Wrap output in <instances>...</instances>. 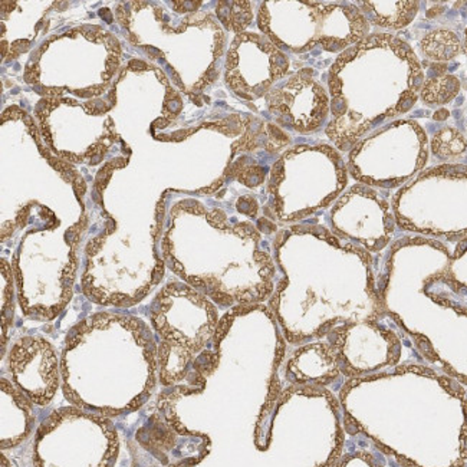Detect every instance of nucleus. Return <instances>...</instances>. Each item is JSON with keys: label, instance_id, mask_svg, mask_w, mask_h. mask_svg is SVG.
Masks as SVG:
<instances>
[{"label": "nucleus", "instance_id": "39448f33", "mask_svg": "<svg viewBox=\"0 0 467 467\" xmlns=\"http://www.w3.org/2000/svg\"><path fill=\"white\" fill-rule=\"evenodd\" d=\"M464 149H466V142L463 141V139L457 132H439V136L434 139L433 150L437 156H457V154H462Z\"/></svg>", "mask_w": 467, "mask_h": 467}, {"label": "nucleus", "instance_id": "20e7f679", "mask_svg": "<svg viewBox=\"0 0 467 467\" xmlns=\"http://www.w3.org/2000/svg\"><path fill=\"white\" fill-rule=\"evenodd\" d=\"M459 91V81L451 75L431 78L423 87V101L427 104H446Z\"/></svg>", "mask_w": 467, "mask_h": 467}, {"label": "nucleus", "instance_id": "f03ea898", "mask_svg": "<svg viewBox=\"0 0 467 467\" xmlns=\"http://www.w3.org/2000/svg\"><path fill=\"white\" fill-rule=\"evenodd\" d=\"M364 15L371 24L384 27H403L413 21L419 5L416 2H397V4H361Z\"/></svg>", "mask_w": 467, "mask_h": 467}, {"label": "nucleus", "instance_id": "f257e3e1", "mask_svg": "<svg viewBox=\"0 0 467 467\" xmlns=\"http://www.w3.org/2000/svg\"><path fill=\"white\" fill-rule=\"evenodd\" d=\"M17 386L31 394L35 403L47 404L58 389V366L54 349L42 339L17 342L9 356Z\"/></svg>", "mask_w": 467, "mask_h": 467}, {"label": "nucleus", "instance_id": "7ed1b4c3", "mask_svg": "<svg viewBox=\"0 0 467 467\" xmlns=\"http://www.w3.org/2000/svg\"><path fill=\"white\" fill-rule=\"evenodd\" d=\"M461 41L451 31H434L421 41V49L434 61H449L461 52Z\"/></svg>", "mask_w": 467, "mask_h": 467}, {"label": "nucleus", "instance_id": "423d86ee", "mask_svg": "<svg viewBox=\"0 0 467 467\" xmlns=\"http://www.w3.org/2000/svg\"><path fill=\"white\" fill-rule=\"evenodd\" d=\"M466 52H467V34H466Z\"/></svg>", "mask_w": 467, "mask_h": 467}]
</instances>
